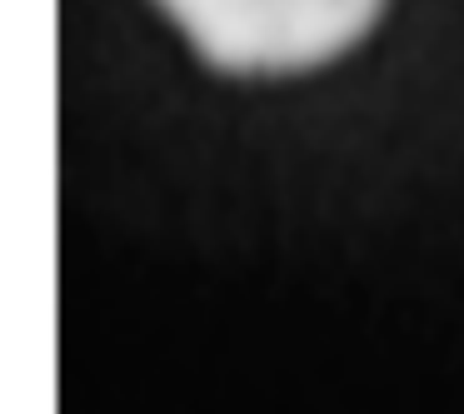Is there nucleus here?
<instances>
[{
    "instance_id": "f257e3e1",
    "label": "nucleus",
    "mask_w": 464,
    "mask_h": 414,
    "mask_svg": "<svg viewBox=\"0 0 464 414\" xmlns=\"http://www.w3.org/2000/svg\"><path fill=\"white\" fill-rule=\"evenodd\" d=\"M190 45L230 75H290L350 51L384 0H160Z\"/></svg>"
}]
</instances>
